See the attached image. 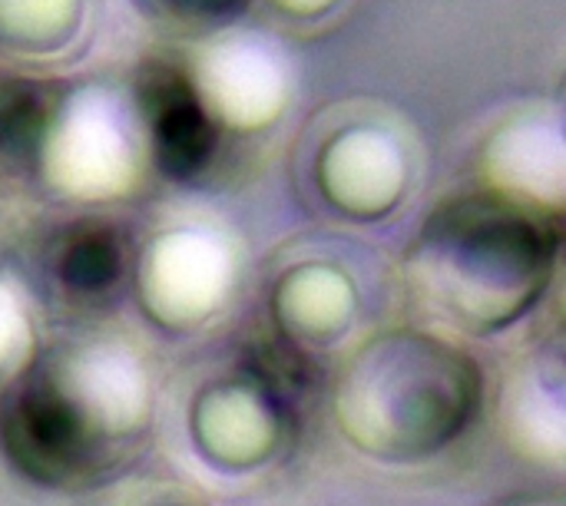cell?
Segmentation results:
<instances>
[{"mask_svg":"<svg viewBox=\"0 0 566 506\" xmlns=\"http://www.w3.org/2000/svg\"><path fill=\"white\" fill-rule=\"evenodd\" d=\"M557 242V222L527 199L458 196L428 215L408 259L411 285L441 318L497 328L537 302Z\"/></svg>","mask_w":566,"mask_h":506,"instance_id":"1","label":"cell"},{"mask_svg":"<svg viewBox=\"0 0 566 506\" xmlns=\"http://www.w3.org/2000/svg\"><path fill=\"white\" fill-rule=\"evenodd\" d=\"M481 404L478 365L431 335H385L352 358L338 414L345 434L385 461H415L468 431Z\"/></svg>","mask_w":566,"mask_h":506,"instance_id":"2","label":"cell"},{"mask_svg":"<svg viewBox=\"0 0 566 506\" xmlns=\"http://www.w3.org/2000/svg\"><path fill=\"white\" fill-rule=\"evenodd\" d=\"M106 444V421L53 368L27 371L0 401V447L33 484L70 487L86 481L103 467Z\"/></svg>","mask_w":566,"mask_h":506,"instance_id":"3","label":"cell"},{"mask_svg":"<svg viewBox=\"0 0 566 506\" xmlns=\"http://www.w3.org/2000/svg\"><path fill=\"white\" fill-rule=\"evenodd\" d=\"M136 106L159 172L176 182L202 176L219 149V123L209 116L189 73L169 60H149L136 80Z\"/></svg>","mask_w":566,"mask_h":506,"instance_id":"4","label":"cell"},{"mask_svg":"<svg viewBox=\"0 0 566 506\" xmlns=\"http://www.w3.org/2000/svg\"><path fill=\"white\" fill-rule=\"evenodd\" d=\"M259 40H219L192 80L209 116L235 123H262L282 103V73L275 60L259 50Z\"/></svg>","mask_w":566,"mask_h":506,"instance_id":"5","label":"cell"},{"mask_svg":"<svg viewBox=\"0 0 566 506\" xmlns=\"http://www.w3.org/2000/svg\"><path fill=\"white\" fill-rule=\"evenodd\" d=\"M50 265L60 288L80 298H99L123 282L126 249L109 222L80 219L56 235Z\"/></svg>","mask_w":566,"mask_h":506,"instance_id":"6","label":"cell"},{"mask_svg":"<svg viewBox=\"0 0 566 506\" xmlns=\"http://www.w3.org/2000/svg\"><path fill=\"white\" fill-rule=\"evenodd\" d=\"M83 0H0V56L43 60L73 43Z\"/></svg>","mask_w":566,"mask_h":506,"instance_id":"7","label":"cell"},{"mask_svg":"<svg viewBox=\"0 0 566 506\" xmlns=\"http://www.w3.org/2000/svg\"><path fill=\"white\" fill-rule=\"evenodd\" d=\"M56 126V93L27 76L0 80V162L30 166Z\"/></svg>","mask_w":566,"mask_h":506,"instance_id":"8","label":"cell"},{"mask_svg":"<svg viewBox=\"0 0 566 506\" xmlns=\"http://www.w3.org/2000/svg\"><path fill=\"white\" fill-rule=\"evenodd\" d=\"M143 10L153 17L176 23V27H219L226 20H235L249 0H139Z\"/></svg>","mask_w":566,"mask_h":506,"instance_id":"9","label":"cell"},{"mask_svg":"<svg viewBox=\"0 0 566 506\" xmlns=\"http://www.w3.org/2000/svg\"><path fill=\"white\" fill-rule=\"evenodd\" d=\"M285 10H292V13H298V17H315V13H322L325 7H332L335 0H279Z\"/></svg>","mask_w":566,"mask_h":506,"instance_id":"10","label":"cell"},{"mask_svg":"<svg viewBox=\"0 0 566 506\" xmlns=\"http://www.w3.org/2000/svg\"><path fill=\"white\" fill-rule=\"evenodd\" d=\"M129 506H192L186 504V500H179V497H169V494H146L143 500H136V504Z\"/></svg>","mask_w":566,"mask_h":506,"instance_id":"11","label":"cell"}]
</instances>
